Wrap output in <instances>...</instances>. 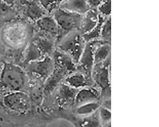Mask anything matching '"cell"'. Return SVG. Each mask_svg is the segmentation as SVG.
I'll use <instances>...</instances> for the list:
<instances>
[{"label": "cell", "mask_w": 159, "mask_h": 127, "mask_svg": "<svg viewBox=\"0 0 159 127\" xmlns=\"http://www.w3.org/2000/svg\"><path fill=\"white\" fill-rule=\"evenodd\" d=\"M0 81L6 89L12 91H19L25 84V74L18 66L11 63H5L2 67Z\"/></svg>", "instance_id": "277c9868"}, {"label": "cell", "mask_w": 159, "mask_h": 127, "mask_svg": "<svg viewBox=\"0 0 159 127\" xmlns=\"http://www.w3.org/2000/svg\"><path fill=\"white\" fill-rule=\"evenodd\" d=\"M96 9L102 16L105 18L111 17V0H103Z\"/></svg>", "instance_id": "44dd1931"}, {"label": "cell", "mask_w": 159, "mask_h": 127, "mask_svg": "<svg viewBox=\"0 0 159 127\" xmlns=\"http://www.w3.org/2000/svg\"><path fill=\"white\" fill-rule=\"evenodd\" d=\"M91 41L94 46V65L104 62L111 57V44L104 42L100 39Z\"/></svg>", "instance_id": "8fae6325"}, {"label": "cell", "mask_w": 159, "mask_h": 127, "mask_svg": "<svg viewBox=\"0 0 159 127\" xmlns=\"http://www.w3.org/2000/svg\"><path fill=\"white\" fill-rule=\"evenodd\" d=\"M94 66V46L92 41L86 43L85 49L82 53L76 70L89 78H91V72Z\"/></svg>", "instance_id": "8992f818"}, {"label": "cell", "mask_w": 159, "mask_h": 127, "mask_svg": "<svg viewBox=\"0 0 159 127\" xmlns=\"http://www.w3.org/2000/svg\"><path fill=\"white\" fill-rule=\"evenodd\" d=\"M25 13L27 17L33 21H37L41 18L46 15L47 11L35 1L25 2Z\"/></svg>", "instance_id": "2e32d148"}, {"label": "cell", "mask_w": 159, "mask_h": 127, "mask_svg": "<svg viewBox=\"0 0 159 127\" xmlns=\"http://www.w3.org/2000/svg\"><path fill=\"white\" fill-rule=\"evenodd\" d=\"M37 26L43 32L57 41L60 33L59 28L54 18L51 15L43 16L36 21Z\"/></svg>", "instance_id": "30bf717a"}, {"label": "cell", "mask_w": 159, "mask_h": 127, "mask_svg": "<svg viewBox=\"0 0 159 127\" xmlns=\"http://www.w3.org/2000/svg\"><path fill=\"white\" fill-rule=\"evenodd\" d=\"M2 70V68L0 67V76H1V74Z\"/></svg>", "instance_id": "4316f807"}, {"label": "cell", "mask_w": 159, "mask_h": 127, "mask_svg": "<svg viewBox=\"0 0 159 127\" xmlns=\"http://www.w3.org/2000/svg\"><path fill=\"white\" fill-rule=\"evenodd\" d=\"M7 123V121L0 115V126H7L6 124Z\"/></svg>", "instance_id": "d4e9b609"}, {"label": "cell", "mask_w": 159, "mask_h": 127, "mask_svg": "<svg viewBox=\"0 0 159 127\" xmlns=\"http://www.w3.org/2000/svg\"><path fill=\"white\" fill-rule=\"evenodd\" d=\"M65 1V0H39V2L47 13L51 14L52 11L59 7Z\"/></svg>", "instance_id": "ffe728a7"}, {"label": "cell", "mask_w": 159, "mask_h": 127, "mask_svg": "<svg viewBox=\"0 0 159 127\" xmlns=\"http://www.w3.org/2000/svg\"><path fill=\"white\" fill-rule=\"evenodd\" d=\"M100 39L101 40L109 44L111 41V17L105 20L101 27Z\"/></svg>", "instance_id": "e0dca14e"}, {"label": "cell", "mask_w": 159, "mask_h": 127, "mask_svg": "<svg viewBox=\"0 0 159 127\" xmlns=\"http://www.w3.org/2000/svg\"><path fill=\"white\" fill-rule=\"evenodd\" d=\"M79 90L62 83L60 84L59 91V100L60 104L63 106L66 107L73 112L75 99Z\"/></svg>", "instance_id": "7c38bea8"}, {"label": "cell", "mask_w": 159, "mask_h": 127, "mask_svg": "<svg viewBox=\"0 0 159 127\" xmlns=\"http://www.w3.org/2000/svg\"><path fill=\"white\" fill-rule=\"evenodd\" d=\"M3 104L11 111L24 113L30 110L31 100L25 93L15 91L5 96Z\"/></svg>", "instance_id": "5b68a950"}, {"label": "cell", "mask_w": 159, "mask_h": 127, "mask_svg": "<svg viewBox=\"0 0 159 127\" xmlns=\"http://www.w3.org/2000/svg\"><path fill=\"white\" fill-rule=\"evenodd\" d=\"M42 91L40 87H35L33 89L31 93V97L30 98L31 100H32L36 104H39L42 100Z\"/></svg>", "instance_id": "603a6c76"}, {"label": "cell", "mask_w": 159, "mask_h": 127, "mask_svg": "<svg viewBox=\"0 0 159 127\" xmlns=\"http://www.w3.org/2000/svg\"><path fill=\"white\" fill-rule=\"evenodd\" d=\"M101 101V94L99 90L96 86H87L79 90L75 97V108L90 102Z\"/></svg>", "instance_id": "52a82bcc"}, {"label": "cell", "mask_w": 159, "mask_h": 127, "mask_svg": "<svg viewBox=\"0 0 159 127\" xmlns=\"http://www.w3.org/2000/svg\"><path fill=\"white\" fill-rule=\"evenodd\" d=\"M106 18H107L101 16L100 21L97 25L93 30H91V31L86 34L82 35L83 37L84 38L86 42L100 38L101 27H102L103 23Z\"/></svg>", "instance_id": "d6986e66"}, {"label": "cell", "mask_w": 159, "mask_h": 127, "mask_svg": "<svg viewBox=\"0 0 159 127\" xmlns=\"http://www.w3.org/2000/svg\"><path fill=\"white\" fill-rule=\"evenodd\" d=\"M14 13L12 6L0 0V18H4Z\"/></svg>", "instance_id": "7402d4cb"}, {"label": "cell", "mask_w": 159, "mask_h": 127, "mask_svg": "<svg viewBox=\"0 0 159 127\" xmlns=\"http://www.w3.org/2000/svg\"><path fill=\"white\" fill-rule=\"evenodd\" d=\"M91 8H96L98 7L103 0H87Z\"/></svg>", "instance_id": "cb8c5ba5"}, {"label": "cell", "mask_w": 159, "mask_h": 127, "mask_svg": "<svg viewBox=\"0 0 159 127\" xmlns=\"http://www.w3.org/2000/svg\"><path fill=\"white\" fill-rule=\"evenodd\" d=\"M87 42L79 31L69 32L57 44V49L65 53L77 65Z\"/></svg>", "instance_id": "3957f363"}, {"label": "cell", "mask_w": 159, "mask_h": 127, "mask_svg": "<svg viewBox=\"0 0 159 127\" xmlns=\"http://www.w3.org/2000/svg\"><path fill=\"white\" fill-rule=\"evenodd\" d=\"M63 83L77 90H80L87 86L95 85L92 78L88 77L77 70L69 74Z\"/></svg>", "instance_id": "ba28073f"}, {"label": "cell", "mask_w": 159, "mask_h": 127, "mask_svg": "<svg viewBox=\"0 0 159 127\" xmlns=\"http://www.w3.org/2000/svg\"><path fill=\"white\" fill-rule=\"evenodd\" d=\"M2 1L12 6L15 4V2H16V0H2Z\"/></svg>", "instance_id": "484cf974"}, {"label": "cell", "mask_w": 159, "mask_h": 127, "mask_svg": "<svg viewBox=\"0 0 159 127\" xmlns=\"http://www.w3.org/2000/svg\"><path fill=\"white\" fill-rule=\"evenodd\" d=\"M55 68L54 59L50 57H47L42 61L34 63L31 69L34 72L42 77L44 79L48 78L52 74Z\"/></svg>", "instance_id": "4fadbf2b"}, {"label": "cell", "mask_w": 159, "mask_h": 127, "mask_svg": "<svg viewBox=\"0 0 159 127\" xmlns=\"http://www.w3.org/2000/svg\"><path fill=\"white\" fill-rule=\"evenodd\" d=\"M59 28L60 33L57 44L69 32L79 31L83 15H79L58 7L51 13Z\"/></svg>", "instance_id": "6da1fadb"}, {"label": "cell", "mask_w": 159, "mask_h": 127, "mask_svg": "<svg viewBox=\"0 0 159 127\" xmlns=\"http://www.w3.org/2000/svg\"><path fill=\"white\" fill-rule=\"evenodd\" d=\"M101 101L90 102L75 108L73 110V113L75 122L79 119L85 118L96 112L101 106Z\"/></svg>", "instance_id": "9a60e30c"}, {"label": "cell", "mask_w": 159, "mask_h": 127, "mask_svg": "<svg viewBox=\"0 0 159 127\" xmlns=\"http://www.w3.org/2000/svg\"><path fill=\"white\" fill-rule=\"evenodd\" d=\"M111 57L104 62L94 65L91 78L94 85L98 88L102 100L111 99Z\"/></svg>", "instance_id": "7a4b0ae2"}, {"label": "cell", "mask_w": 159, "mask_h": 127, "mask_svg": "<svg viewBox=\"0 0 159 127\" xmlns=\"http://www.w3.org/2000/svg\"><path fill=\"white\" fill-rule=\"evenodd\" d=\"M101 16L97 9H90L83 15L79 31L82 35L91 31L97 25Z\"/></svg>", "instance_id": "9c48e42d"}, {"label": "cell", "mask_w": 159, "mask_h": 127, "mask_svg": "<svg viewBox=\"0 0 159 127\" xmlns=\"http://www.w3.org/2000/svg\"><path fill=\"white\" fill-rule=\"evenodd\" d=\"M98 115L101 127H111V109L101 106L98 110Z\"/></svg>", "instance_id": "ac0fdd59"}, {"label": "cell", "mask_w": 159, "mask_h": 127, "mask_svg": "<svg viewBox=\"0 0 159 127\" xmlns=\"http://www.w3.org/2000/svg\"><path fill=\"white\" fill-rule=\"evenodd\" d=\"M59 7L81 15H84L91 9L87 0H65Z\"/></svg>", "instance_id": "5bb4252c"}]
</instances>
